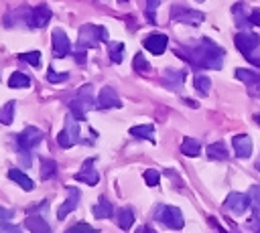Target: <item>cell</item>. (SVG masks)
<instances>
[{
    "label": "cell",
    "mask_w": 260,
    "mask_h": 233,
    "mask_svg": "<svg viewBox=\"0 0 260 233\" xmlns=\"http://www.w3.org/2000/svg\"><path fill=\"white\" fill-rule=\"evenodd\" d=\"M175 53L189 61V65H193L195 69H221L225 57V51L207 36L189 45H181Z\"/></svg>",
    "instance_id": "1"
},
{
    "label": "cell",
    "mask_w": 260,
    "mask_h": 233,
    "mask_svg": "<svg viewBox=\"0 0 260 233\" xmlns=\"http://www.w3.org/2000/svg\"><path fill=\"white\" fill-rule=\"evenodd\" d=\"M234 43H236L238 51H240L254 67H260V36H258V34L248 32V30H240V32L234 36Z\"/></svg>",
    "instance_id": "2"
},
{
    "label": "cell",
    "mask_w": 260,
    "mask_h": 233,
    "mask_svg": "<svg viewBox=\"0 0 260 233\" xmlns=\"http://www.w3.org/2000/svg\"><path fill=\"white\" fill-rule=\"evenodd\" d=\"M93 103H95V99H93V85L91 83H85V85H81L75 91V97L69 101V109H71V113H73L75 120L85 122V111L91 109Z\"/></svg>",
    "instance_id": "3"
},
{
    "label": "cell",
    "mask_w": 260,
    "mask_h": 233,
    "mask_svg": "<svg viewBox=\"0 0 260 233\" xmlns=\"http://www.w3.org/2000/svg\"><path fill=\"white\" fill-rule=\"evenodd\" d=\"M108 41V28L102 24H83L77 34V49H93Z\"/></svg>",
    "instance_id": "4"
},
{
    "label": "cell",
    "mask_w": 260,
    "mask_h": 233,
    "mask_svg": "<svg viewBox=\"0 0 260 233\" xmlns=\"http://www.w3.org/2000/svg\"><path fill=\"white\" fill-rule=\"evenodd\" d=\"M53 12L47 4H39L35 8H26V12H20V24L28 28H45L51 20Z\"/></svg>",
    "instance_id": "5"
},
{
    "label": "cell",
    "mask_w": 260,
    "mask_h": 233,
    "mask_svg": "<svg viewBox=\"0 0 260 233\" xmlns=\"http://www.w3.org/2000/svg\"><path fill=\"white\" fill-rule=\"evenodd\" d=\"M154 219L169 229H183L185 225L183 213L179 211V207H173V205H158L154 211Z\"/></svg>",
    "instance_id": "6"
},
{
    "label": "cell",
    "mask_w": 260,
    "mask_h": 233,
    "mask_svg": "<svg viewBox=\"0 0 260 233\" xmlns=\"http://www.w3.org/2000/svg\"><path fill=\"white\" fill-rule=\"evenodd\" d=\"M77 142H79V122L69 113V115L65 118L63 130H61L59 136H57V144H59V148L67 150V148H73Z\"/></svg>",
    "instance_id": "7"
},
{
    "label": "cell",
    "mask_w": 260,
    "mask_h": 233,
    "mask_svg": "<svg viewBox=\"0 0 260 233\" xmlns=\"http://www.w3.org/2000/svg\"><path fill=\"white\" fill-rule=\"evenodd\" d=\"M43 138H45V134L39 130V128H35V126H26L18 136H16V150H32V148H37L41 142H43Z\"/></svg>",
    "instance_id": "8"
},
{
    "label": "cell",
    "mask_w": 260,
    "mask_h": 233,
    "mask_svg": "<svg viewBox=\"0 0 260 233\" xmlns=\"http://www.w3.org/2000/svg\"><path fill=\"white\" fill-rule=\"evenodd\" d=\"M171 18L173 20H179L183 24H191V26H197L203 22L205 14L199 12V10H193V8H187V6H181V4H175L171 8Z\"/></svg>",
    "instance_id": "9"
},
{
    "label": "cell",
    "mask_w": 260,
    "mask_h": 233,
    "mask_svg": "<svg viewBox=\"0 0 260 233\" xmlns=\"http://www.w3.org/2000/svg\"><path fill=\"white\" fill-rule=\"evenodd\" d=\"M51 38H53V57H67V55H71V43H69V36L65 34V30H61V28H55L53 30V34H51Z\"/></svg>",
    "instance_id": "10"
},
{
    "label": "cell",
    "mask_w": 260,
    "mask_h": 233,
    "mask_svg": "<svg viewBox=\"0 0 260 233\" xmlns=\"http://www.w3.org/2000/svg\"><path fill=\"white\" fill-rule=\"evenodd\" d=\"M98 107H100V109L122 107V101H120V97H118V93H116L114 87L104 85V87L100 89V93H98Z\"/></svg>",
    "instance_id": "11"
},
{
    "label": "cell",
    "mask_w": 260,
    "mask_h": 233,
    "mask_svg": "<svg viewBox=\"0 0 260 233\" xmlns=\"http://www.w3.org/2000/svg\"><path fill=\"white\" fill-rule=\"evenodd\" d=\"M142 45H144V49L150 51L152 55H162V53L167 51L169 36L162 34V32H152V34H148V36L142 41Z\"/></svg>",
    "instance_id": "12"
},
{
    "label": "cell",
    "mask_w": 260,
    "mask_h": 233,
    "mask_svg": "<svg viewBox=\"0 0 260 233\" xmlns=\"http://www.w3.org/2000/svg\"><path fill=\"white\" fill-rule=\"evenodd\" d=\"M93 162H95V158H85V162L81 164L79 172L75 174V180H79V182H85V184H89V186L98 184V180H100V174H98V170L93 168Z\"/></svg>",
    "instance_id": "13"
},
{
    "label": "cell",
    "mask_w": 260,
    "mask_h": 233,
    "mask_svg": "<svg viewBox=\"0 0 260 233\" xmlns=\"http://www.w3.org/2000/svg\"><path fill=\"white\" fill-rule=\"evenodd\" d=\"M79 199H81V192L75 188V186H67V201H63V205L59 207L57 211V219H65L69 213H73L79 205Z\"/></svg>",
    "instance_id": "14"
},
{
    "label": "cell",
    "mask_w": 260,
    "mask_h": 233,
    "mask_svg": "<svg viewBox=\"0 0 260 233\" xmlns=\"http://www.w3.org/2000/svg\"><path fill=\"white\" fill-rule=\"evenodd\" d=\"M223 207L228 209V211H232V213H236V215H242L248 207H250V201H248V195H242V192H230L228 197H225V201H223Z\"/></svg>",
    "instance_id": "15"
},
{
    "label": "cell",
    "mask_w": 260,
    "mask_h": 233,
    "mask_svg": "<svg viewBox=\"0 0 260 233\" xmlns=\"http://www.w3.org/2000/svg\"><path fill=\"white\" fill-rule=\"evenodd\" d=\"M232 146H234V152L238 158H248L252 156V150H254V144H252V138L248 134H238L232 138Z\"/></svg>",
    "instance_id": "16"
},
{
    "label": "cell",
    "mask_w": 260,
    "mask_h": 233,
    "mask_svg": "<svg viewBox=\"0 0 260 233\" xmlns=\"http://www.w3.org/2000/svg\"><path fill=\"white\" fill-rule=\"evenodd\" d=\"M183 83H185V71H179V69H165L162 71V85L167 89L181 91Z\"/></svg>",
    "instance_id": "17"
},
{
    "label": "cell",
    "mask_w": 260,
    "mask_h": 233,
    "mask_svg": "<svg viewBox=\"0 0 260 233\" xmlns=\"http://www.w3.org/2000/svg\"><path fill=\"white\" fill-rule=\"evenodd\" d=\"M232 14H234V20H236V26L240 30H246L252 22H250V10L246 6V2H236L232 6Z\"/></svg>",
    "instance_id": "18"
},
{
    "label": "cell",
    "mask_w": 260,
    "mask_h": 233,
    "mask_svg": "<svg viewBox=\"0 0 260 233\" xmlns=\"http://www.w3.org/2000/svg\"><path fill=\"white\" fill-rule=\"evenodd\" d=\"M24 229H28L30 233H53V229L41 215H28L24 219Z\"/></svg>",
    "instance_id": "19"
},
{
    "label": "cell",
    "mask_w": 260,
    "mask_h": 233,
    "mask_svg": "<svg viewBox=\"0 0 260 233\" xmlns=\"http://www.w3.org/2000/svg\"><path fill=\"white\" fill-rule=\"evenodd\" d=\"M91 213H93V217H95V219H110V217H114L116 209H114V205H112L106 197H100V201L93 205Z\"/></svg>",
    "instance_id": "20"
},
{
    "label": "cell",
    "mask_w": 260,
    "mask_h": 233,
    "mask_svg": "<svg viewBox=\"0 0 260 233\" xmlns=\"http://www.w3.org/2000/svg\"><path fill=\"white\" fill-rule=\"evenodd\" d=\"M8 178H10L12 182H16L22 190H32V188H35L32 178H30L28 174H24L22 170H18V168H10V170H8Z\"/></svg>",
    "instance_id": "21"
},
{
    "label": "cell",
    "mask_w": 260,
    "mask_h": 233,
    "mask_svg": "<svg viewBox=\"0 0 260 233\" xmlns=\"http://www.w3.org/2000/svg\"><path fill=\"white\" fill-rule=\"evenodd\" d=\"M116 221H118V227L122 231H128L132 225H134V211L130 207H122L116 211Z\"/></svg>",
    "instance_id": "22"
},
{
    "label": "cell",
    "mask_w": 260,
    "mask_h": 233,
    "mask_svg": "<svg viewBox=\"0 0 260 233\" xmlns=\"http://www.w3.org/2000/svg\"><path fill=\"white\" fill-rule=\"evenodd\" d=\"M130 136H134V138H140V140H148V142H154V126H150V124L132 126V128H130Z\"/></svg>",
    "instance_id": "23"
},
{
    "label": "cell",
    "mask_w": 260,
    "mask_h": 233,
    "mask_svg": "<svg viewBox=\"0 0 260 233\" xmlns=\"http://www.w3.org/2000/svg\"><path fill=\"white\" fill-rule=\"evenodd\" d=\"M207 158L211 160H225L228 158V148L223 142H211L207 146Z\"/></svg>",
    "instance_id": "24"
},
{
    "label": "cell",
    "mask_w": 260,
    "mask_h": 233,
    "mask_svg": "<svg viewBox=\"0 0 260 233\" xmlns=\"http://www.w3.org/2000/svg\"><path fill=\"white\" fill-rule=\"evenodd\" d=\"M8 87L12 89H22V87H30V77L26 73H20V71H14L10 77H8Z\"/></svg>",
    "instance_id": "25"
},
{
    "label": "cell",
    "mask_w": 260,
    "mask_h": 233,
    "mask_svg": "<svg viewBox=\"0 0 260 233\" xmlns=\"http://www.w3.org/2000/svg\"><path fill=\"white\" fill-rule=\"evenodd\" d=\"M181 152H183L185 156L195 158V156L201 154V144H199L195 138H185V140L181 142Z\"/></svg>",
    "instance_id": "26"
},
{
    "label": "cell",
    "mask_w": 260,
    "mask_h": 233,
    "mask_svg": "<svg viewBox=\"0 0 260 233\" xmlns=\"http://www.w3.org/2000/svg\"><path fill=\"white\" fill-rule=\"evenodd\" d=\"M55 174H57V162L53 158H43L41 160V178L49 180V178H55Z\"/></svg>",
    "instance_id": "27"
},
{
    "label": "cell",
    "mask_w": 260,
    "mask_h": 233,
    "mask_svg": "<svg viewBox=\"0 0 260 233\" xmlns=\"http://www.w3.org/2000/svg\"><path fill=\"white\" fill-rule=\"evenodd\" d=\"M248 201L254 215H260V184H252L248 188Z\"/></svg>",
    "instance_id": "28"
},
{
    "label": "cell",
    "mask_w": 260,
    "mask_h": 233,
    "mask_svg": "<svg viewBox=\"0 0 260 233\" xmlns=\"http://www.w3.org/2000/svg\"><path fill=\"white\" fill-rule=\"evenodd\" d=\"M14 107H16V101H6V103L0 107V124H4V126H10V124H12Z\"/></svg>",
    "instance_id": "29"
},
{
    "label": "cell",
    "mask_w": 260,
    "mask_h": 233,
    "mask_svg": "<svg viewBox=\"0 0 260 233\" xmlns=\"http://www.w3.org/2000/svg\"><path fill=\"white\" fill-rule=\"evenodd\" d=\"M108 53H110V59H112V63H122V61H124V45H122L120 41H114V43H110V47H108Z\"/></svg>",
    "instance_id": "30"
},
{
    "label": "cell",
    "mask_w": 260,
    "mask_h": 233,
    "mask_svg": "<svg viewBox=\"0 0 260 233\" xmlns=\"http://www.w3.org/2000/svg\"><path fill=\"white\" fill-rule=\"evenodd\" d=\"M193 85H195V89L199 91V93H209V89H211V79L207 77V75H195L193 77Z\"/></svg>",
    "instance_id": "31"
},
{
    "label": "cell",
    "mask_w": 260,
    "mask_h": 233,
    "mask_svg": "<svg viewBox=\"0 0 260 233\" xmlns=\"http://www.w3.org/2000/svg\"><path fill=\"white\" fill-rule=\"evenodd\" d=\"M69 79V71H55L53 67L47 69V81L49 83H65Z\"/></svg>",
    "instance_id": "32"
},
{
    "label": "cell",
    "mask_w": 260,
    "mask_h": 233,
    "mask_svg": "<svg viewBox=\"0 0 260 233\" xmlns=\"http://www.w3.org/2000/svg\"><path fill=\"white\" fill-rule=\"evenodd\" d=\"M16 57H18V61H24V63H28V65H32V67H39V65H41V53H39V51L18 53Z\"/></svg>",
    "instance_id": "33"
},
{
    "label": "cell",
    "mask_w": 260,
    "mask_h": 233,
    "mask_svg": "<svg viewBox=\"0 0 260 233\" xmlns=\"http://www.w3.org/2000/svg\"><path fill=\"white\" fill-rule=\"evenodd\" d=\"M65 233H98V229L91 227V225L85 223V221H77V223H73Z\"/></svg>",
    "instance_id": "34"
},
{
    "label": "cell",
    "mask_w": 260,
    "mask_h": 233,
    "mask_svg": "<svg viewBox=\"0 0 260 233\" xmlns=\"http://www.w3.org/2000/svg\"><path fill=\"white\" fill-rule=\"evenodd\" d=\"M132 65H134V71H138V73H148V71H150V63L144 59L142 53H136V55H134Z\"/></svg>",
    "instance_id": "35"
},
{
    "label": "cell",
    "mask_w": 260,
    "mask_h": 233,
    "mask_svg": "<svg viewBox=\"0 0 260 233\" xmlns=\"http://www.w3.org/2000/svg\"><path fill=\"white\" fill-rule=\"evenodd\" d=\"M234 75H236V77H238L242 83H246V85H248V83H252V81H254V79H256L260 73L250 71V69H236V73H234Z\"/></svg>",
    "instance_id": "36"
},
{
    "label": "cell",
    "mask_w": 260,
    "mask_h": 233,
    "mask_svg": "<svg viewBox=\"0 0 260 233\" xmlns=\"http://www.w3.org/2000/svg\"><path fill=\"white\" fill-rule=\"evenodd\" d=\"M160 2H165V0H146V20L150 22V24H154L156 22V16H154V10H156V6L160 4Z\"/></svg>",
    "instance_id": "37"
},
{
    "label": "cell",
    "mask_w": 260,
    "mask_h": 233,
    "mask_svg": "<svg viewBox=\"0 0 260 233\" xmlns=\"http://www.w3.org/2000/svg\"><path fill=\"white\" fill-rule=\"evenodd\" d=\"M144 182H146L148 186H156V184L160 182V172H158V170H154V168L144 170Z\"/></svg>",
    "instance_id": "38"
},
{
    "label": "cell",
    "mask_w": 260,
    "mask_h": 233,
    "mask_svg": "<svg viewBox=\"0 0 260 233\" xmlns=\"http://www.w3.org/2000/svg\"><path fill=\"white\" fill-rule=\"evenodd\" d=\"M0 233H22V231L8 221H0Z\"/></svg>",
    "instance_id": "39"
},
{
    "label": "cell",
    "mask_w": 260,
    "mask_h": 233,
    "mask_svg": "<svg viewBox=\"0 0 260 233\" xmlns=\"http://www.w3.org/2000/svg\"><path fill=\"white\" fill-rule=\"evenodd\" d=\"M248 93L254 95V97H260V75L252 83H248Z\"/></svg>",
    "instance_id": "40"
},
{
    "label": "cell",
    "mask_w": 260,
    "mask_h": 233,
    "mask_svg": "<svg viewBox=\"0 0 260 233\" xmlns=\"http://www.w3.org/2000/svg\"><path fill=\"white\" fill-rule=\"evenodd\" d=\"M73 59H75V63L77 65H85V49H77L75 53H73Z\"/></svg>",
    "instance_id": "41"
},
{
    "label": "cell",
    "mask_w": 260,
    "mask_h": 233,
    "mask_svg": "<svg viewBox=\"0 0 260 233\" xmlns=\"http://www.w3.org/2000/svg\"><path fill=\"white\" fill-rule=\"evenodd\" d=\"M248 227L254 231V233H260V215H256V217H252L250 221H248Z\"/></svg>",
    "instance_id": "42"
},
{
    "label": "cell",
    "mask_w": 260,
    "mask_h": 233,
    "mask_svg": "<svg viewBox=\"0 0 260 233\" xmlns=\"http://www.w3.org/2000/svg\"><path fill=\"white\" fill-rule=\"evenodd\" d=\"M250 22L256 24V26H260V8H252L250 10Z\"/></svg>",
    "instance_id": "43"
},
{
    "label": "cell",
    "mask_w": 260,
    "mask_h": 233,
    "mask_svg": "<svg viewBox=\"0 0 260 233\" xmlns=\"http://www.w3.org/2000/svg\"><path fill=\"white\" fill-rule=\"evenodd\" d=\"M12 215H14V213H12L10 209H6V207H2V205H0V221H10V219H12Z\"/></svg>",
    "instance_id": "44"
},
{
    "label": "cell",
    "mask_w": 260,
    "mask_h": 233,
    "mask_svg": "<svg viewBox=\"0 0 260 233\" xmlns=\"http://www.w3.org/2000/svg\"><path fill=\"white\" fill-rule=\"evenodd\" d=\"M136 233H156V231H154L152 227H148V225H142V227H140Z\"/></svg>",
    "instance_id": "45"
},
{
    "label": "cell",
    "mask_w": 260,
    "mask_h": 233,
    "mask_svg": "<svg viewBox=\"0 0 260 233\" xmlns=\"http://www.w3.org/2000/svg\"><path fill=\"white\" fill-rule=\"evenodd\" d=\"M254 166H256V170H258V172H260V158H258V160H256V162H254Z\"/></svg>",
    "instance_id": "46"
},
{
    "label": "cell",
    "mask_w": 260,
    "mask_h": 233,
    "mask_svg": "<svg viewBox=\"0 0 260 233\" xmlns=\"http://www.w3.org/2000/svg\"><path fill=\"white\" fill-rule=\"evenodd\" d=\"M256 122H258V124H260V115H256Z\"/></svg>",
    "instance_id": "47"
},
{
    "label": "cell",
    "mask_w": 260,
    "mask_h": 233,
    "mask_svg": "<svg viewBox=\"0 0 260 233\" xmlns=\"http://www.w3.org/2000/svg\"><path fill=\"white\" fill-rule=\"evenodd\" d=\"M195 2H205V0H195Z\"/></svg>",
    "instance_id": "48"
}]
</instances>
